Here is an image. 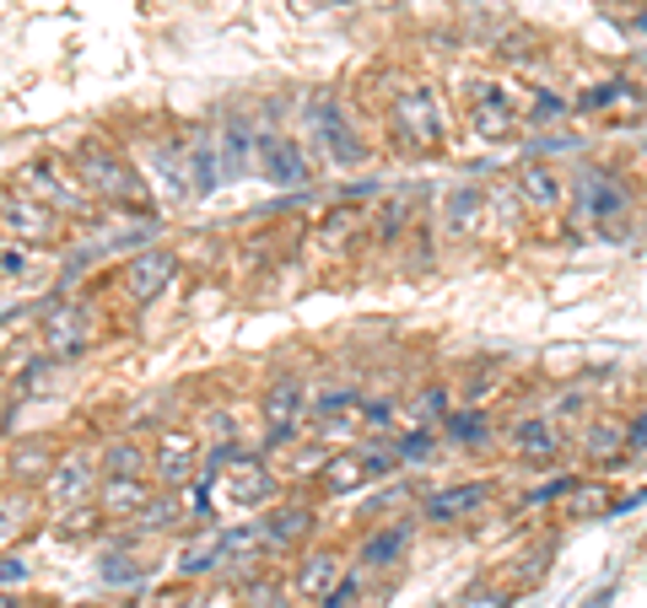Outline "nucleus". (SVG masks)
<instances>
[{"mask_svg":"<svg viewBox=\"0 0 647 608\" xmlns=\"http://www.w3.org/2000/svg\"><path fill=\"white\" fill-rule=\"evenodd\" d=\"M626 452H632V458H647V410H637V415L626 421Z\"/></svg>","mask_w":647,"mask_h":608,"instance_id":"nucleus-44","label":"nucleus"},{"mask_svg":"<svg viewBox=\"0 0 647 608\" xmlns=\"http://www.w3.org/2000/svg\"><path fill=\"white\" fill-rule=\"evenodd\" d=\"M200 463H205V436H200V431L168 426L157 441H151V474H157V485L162 490L194 485Z\"/></svg>","mask_w":647,"mask_h":608,"instance_id":"nucleus-4","label":"nucleus"},{"mask_svg":"<svg viewBox=\"0 0 647 608\" xmlns=\"http://www.w3.org/2000/svg\"><path fill=\"white\" fill-rule=\"evenodd\" d=\"M33 576V565H27V554H11V549H0V593H11V587H22Z\"/></svg>","mask_w":647,"mask_h":608,"instance_id":"nucleus-40","label":"nucleus"},{"mask_svg":"<svg viewBox=\"0 0 647 608\" xmlns=\"http://www.w3.org/2000/svg\"><path fill=\"white\" fill-rule=\"evenodd\" d=\"M0 275H27V248H0Z\"/></svg>","mask_w":647,"mask_h":608,"instance_id":"nucleus-46","label":"nucleus"},{"mask_svg":"<svg viewBox=\"0 0 647 608\" xmlns=\"http://www.w3.org/2000/svg\"><path fill=\"white\" fill-rule=\"evenodd\" d=\"M0 480H5V463H0ZM0 490H5V485H0Z\"/></svg>","mask_w":647,"mask_h":608,"instance_id":"nucleus-51","label":"nucleus"},{"mask_svg":"<svg viewBox=\"0 0 647 608\" xmlns=\"http://www.w3.org/2000/svg\"><path fill=\"white\" fill-rule=\"evenodd\" d=\"M582 480L578 474H556L550 485H534V490H523V501L518 506H550V501H567V495H578Z\"/></svg>","mask_w":647,"mask_h":608,"instance_id":"nucleus-36","label":"nucleus"},{"mask_svg":"<svg viewBox=\"0 0 647 608\" xmlns=\"http://www.w3.org/2000/svg\"><path fill=\"white\" fill-rule=\"evenodd\" d=\"M356 227H362V216H356V210H334V216H329V227L319 232V243H329V248H345V238H351Z\"/></svg>","mask_w":647,"mask_h":608,"instance_id":"nucleus-39","label":"nucleus"},{"mask_svg":"<svg viewBox=\"0 0 647 608\" xmlns=\"http://www.w3.org/2000/svg\"><path fill=\"white\" fill-rule=\"evenodd\" d=\"M92 334H98V323H92L87 302H65L44 312V351L49 356H81L92 345Z\"/></svg>","mask_w":647,"mask_h":608,"instance_id":"nucleus-14","label":"nucleus"},{"mask_svg":"<svg viewBox=\"0 0 647 608\" xmlns=\"http://www.w3.org/2000/svg\"><path fill=\"white\" fill-rule=\"evenodd\" d=\"M308 119H314V129H319V146L340 162V168H356V162H367V146L356 140V129H351V119L340 114V97H314L308 103Z\"/></svg>","mask_w":647,"mask_h":608,"instance_id":"nucleus-10","label":"nucleus"},{"mask_svg":"<svg viewBox=\"0 0 647 608\" xmlns=\"http://www.w3.org/2000/svg\"><path fill=\"white\" fill-rule=\"evenodd\" d=\"M443 431H449L453 447H486V441L497 436L491 415H486V410H475V404H464V410H449V415H443Z\"/></svg>","mask_w":647,"mask_h":608,"instance_id":"nucleus-28","label":"nucleus"},{"mask_svg":"<svg viewBox=\"0 0 647 608\" xmlns=\"http://www.w3.org/2000/svg\"><path fill=\"white\" fill-rule=\"evenodd\" d=\"M518 194H523V205H529V210H540V216H556V210H567V199H572V183L561 179L550 162H529V168L518 173Z\"/></svg>","mask_w":647,"mask_h":608,"instance_id":"nucleus-17","label":"nucleus"},{"mask_svg":"<svg viewBox=\"0 0 647 608\" xmlns=\"http://www.w3.org/2000/svg\"><path fill=\"white\" fill-rule=\"evenodd\" d=\"M469 124H475V135H480V140H513L523 119H518L513 97H508L497 81H480V87H475V97H469Z\"/></svg>","mask_w":647,"mask_h":608,"instance_id":"nucleus-15","label":"nucleus"},{"mask_svg":"<svg viewBox=\"0 0 647 608\" xmlns=\"http://www.w3.org/2000/svg\"><path fill=\"white\" fill-rule=\"evenodd\" d=\"M55 463H60V458H55V452H49L44 441H22V447L11 452V463H5V474H16L22 485H44V480L55 474Z\"/></svg>","mask_w":647,"mask_h":608,"instance_id":"nucleus-29","label":"nucleus"},{"mask_svg":"<svg viewBox=\"0 0 647 608\" xmlns=\"http://www.w3.org/2000/svg\"><path fill=\"white\" fill-rule=\"evenodd\" d=\"M319 480H324V490H329V495H340V490H356L362 480H373V469H367V458H362V447H356V452H340V458H329Z\"/></svg>","mask_w":647,"mask_h":608,"instance_id":"nucleus-31","label":"nucleus"},{"mask_svg":"<svg viewBox=\"0 0 647 608\" xmlns=\"http://www.w3.org/2000/svg\"><path fill=\"white\" fill-rule=\"evenodd\" d=\"M254 168H259V179L281 183V188H303V183H308V157H303V146H297L292 135H281V129H259Z\"/></svg>","mask_w":647,"mask_h":608,"instance_id":"nucleus-8","label":"nucleus"},{"mask_svg":"<svg viewBox=\"0 0 647 608\" xmlns=\"http://www.w3.org/2000/svg\"><path fill=\"white\" fill-rule=\"evenodd\" d=\"M275 469H270V458H259V452H243L232 469H227V495L238 501V506H264V501H275Z\"/></svg>","mask_w":647,"mask_h":608,"instance_id":"nucleus-19","label":"nucleus"},{"mask_svg":"<svg viewBox=\"0 0 647 608\" xmlns=\"http://www.w3.org/2000/svg\"><path fill=\"white\" fill-rule=\"evenodd\" d=\"M610 593H615V587H604V593H593V598H588V604H582V608H604V604H610Z\"/></svg>","mask_w":647,"mask_h":608,"instance_id":"nucleus-47","label":"nucleus"},{"mask_svg":"<svg viewBox=\"0 0 647 608\" xmlns=\"http://www.w3.org/2000/svg\"><path fill=\"white\" fill-rule=\"evenodd\" d=\"M356 598H362V571H345V576H340V587H334L329 598H319V608H351Z\"/></svg>","mask_w":647,"mask_h":608,"instance_id":"nucleus-42","label":"nucleus"},{"mask_svg":"<svg viewBox=\"0 0 647 608\" xmlns=\"http://www.w3.org/2000/svg\"><path fill=\"white\" fill-rule=\"evenodd\" d=\"M98 517H103V506H98V501H87V506H70V512H60V534L81 539V534H92V528H98Z\"/></svg>","mask_w":647,"mask_h":608,"instance_id":"nucleus-38","label":"nucleus"},{"mask_svg":"<svg viewBox=\"0 0 647 608\" xmlns=\"http://www.w3.org/2000/svg\"><path fill=\"white\" fill-rule=\"evenodd\" d=\"M0 436H5V415H0Z\"/></svg>","mask_w":647,"mask_h":608,"instance_id":"nucleus-50","label":"nucleus"},{"mask_svg":"<svg viewBox=\"0 0 647 608\" xmlns=\"http://www.w3.org/2000/svg\"><path fill=\"white\" fill-rule=\"evenodd\" d=\"M421 410H427V415H449V388H443V382H432V388L421 393Z\"/></svg>","mask_w":647,"mask_h":608,"instance_id":"nucleus-45","label":"nucleus"},{"mask_svg":"<svg viewBox=\"0 0 647 608\" xmlns=\"http://www.w3.org/2000/svg\"><path fill=\"white\" fill-rule=\"evenodd\" d=\"M76 608H92V604H76Z\"/></svg>","mask_w":647,"mask_h":608,"instance_id":"nucleus-52","label":"nucleus"},{"mask_svg":"<svg viewBox=\"0 0 647 608\" xmlns=\"http://www.w3.org/2000/svg\"><path fill=\"white\" fill-rule=\"evenodd\" d=\"M0 232L16 238L22 248H33V243H55L60 221H55V210L38 205L33 194H22V188H0Z\"/></svg>","mask_w":647,"mask_h":608,"instance_id":"nucleus-7","label":"nucleus"},{"mask_svg":"<svg viewBox=\"0 0 647 608\" xmlns=\"http://www.w3.org/2000/svg\"><path fill=\"white\" fill-rule=\"evenodd\" d=\"M76 183L87 188V199L146 210V183L125 162V151L109 146V140H81V151H76Z\"/></svg>","mask_w":647,"mask_h":608,"instance_id":"nucleus-1","label":"nucleus"},{"mask_svg":"<svg viewBox=\"0 0 647 608\" xmlns=\"http://www.w3.org/2000/svg\"><path fill=\"white\" fill-rule=\"evenodd\" d=\"M254 140H259V129L249 119H232L216 135V146H222V173H227V179H243V173L254 168Z\"/></svg>","mask_w":647,"mask_h":608,"instance_id":"nucleus-24","label":"nucleus"},{"mask_svg":"<svg viewBox=\"0 0 647 608\" xmlns=\"http://www.w3.org/2000/svg\"><path fill=\"white\" fill-rule=\"evenodd\" d=\"M632 92H637V87L615 76V81H599V87L578 92V103H572V108H578V114H604V108H615V103H632Z\"/></svg>","mask_w":647,"mask_h":608,"instance_id":"nucleus-34","label":"nucleus"},{"mask_svg":"<svg viewBox=\"0 0 647 608\" xmlns=\"http://www.w3.org/2000/svg\"><path fill=\"white\" fill-rule=\"evenodd\" d=\"M453 608H513V593L508 587H491V582H475Z\"/></svg>","mask_w":647,"mask_h":608,"instance_id":"nucleus-37","label":"nucleus"},{"mask_svg":"<svg viewBox=\"0 0 647 608\" xmlns=\"http://www.w3.org/2000/svg\"><path fill=\"white\" fill-rule=\"evenodd\" d=\"M572 216L588 221V227H604V221H621L626 210H632V188L621 173H610V168H599V162H588L572 173Z\"/></svg>","mask_w":647,"mask_h":608,"instance_id":"nucleus-2","label":"nucleus"},{"mask_svg":"<svg viewBox=\"0 0 647 608\" xmlns=\"http://www.w3.org/2000/svg\"><path fill=\"white\" fill-rule=\"evenodd\" d=\"M394 129H399L405 140L438 146V140L449 135V114H443L438 92H432V87H405V92H394Z\"/></svg>","mask_w":647,"mask_h":608,"instance_id":"nucleus-6","label":"nucleus"},{"mask_svg":"<svg viewBox=\"0 0 647 608\" xmlns=\"http://www.w3.org/2000/svg\"><path fill=\"white\" fill-rule=\"evenodd\" d=\"M345 410H362V393H356V388H345V382H319V388H308V415H314V421L345 415Z\"/></svg>","mask_w":647,"mask_h":608,"instance_id":"nucleus-30","label":"nucleus"},{"mask_svg":"<svg viewBox=\"0 0 647 608\" xmlns=\"http://www.w3.org/2000/svg\"><path fill=\"white\" fill-rule=\"evenodd\" d=\"M491 495H497L491 480H458V485H443V490H432V495L421 501V523H443V528H453V523L475 517Z\"/></svg>","mask_w":647,"mask_h":608,"instance_id":"nucleus-13","label":"nucleus"},{"mask_svg":"<svg viewBox=\"0 0 647 608\" xmlns=\"http://www.w3.org/2000/svg\"><path fill=\"white\" fill-rule=\"evenodd\" d=\"M567 114V103L556 97V92H534V103H529V119L534 124H556Z\"/></svg>","mask_w":647,"mask_h":608,"instance_id":"nucleus-43","label":"nucleus"},{"mask_svg":"<svg viewBox=\"0 0 647 608\" xmlns=\"http://www.w3.org/2000/svg\"><path fill=\"white\" fill-rule=\"evenodd\" d=\"M38 517V501H33V490L11 485L0 490V549H11L22 534H27V523Z\"/></svg>","mask_w":647,"mask_h":608,"instance_id":"nucleus-27","label":"nucleus"},{"mask_svg":"<svg viewBox=\"0 0 647 608\" xmlns=\"http://www.w3.org/2000/svg\"><path fill=\"white\" fill-rule=\"evenodd\" d=\"M637 27H643V33H647V11H643V16H637Z\"/></svg>","mask_w":647,"mask_h":608,"instance_id":"nucleus-49","label":"nucleus"},{"mask_svg":"<svg viewBox=\"0 0 647 608\" xmlns=\"http://www.w3.org/2000/svg\"><path fill=\"white\" fill-rule=\"evenodd\" d=\"M508 447H513V458H523V463H550L561 452V431H556L550 415H529V421H518L508 431Z\"/></svg>","mask_w":647,"mask_h":608,"instance_id":"nucleus-20","label":"nucleus"},{"mask_svg":"<svg viewBox=\"0 0 647 608\" xmlns=\"http://www.w3.org/2000/svg\"><path fill=\"white\" fill-rule=\"evenodd\" d=\"M340 576H345V560H340L334 549H314V554H303L292 587H297L308 604H319V598H329V593L340 587Z\"/></svg>","mask_w":647,"mask_h":608,"instance_id":"nucleus-21","label":"nucleus"},{"mask_svg":"<svg viewBox=\"0 0 647 608\" xmlns=\"http://www.w3.org/2000/svg\"><path fill=\"white\" fill-rule=\"evenodd\" d=\"M92 480H103V469H92V458H87L81 447H70L60 463H55V474L44 480V495H49L55 512H70V506L98 501V485H92Z\"/></svg>","mask_w":647,"mask_h":608,"instance_id":"nucleus-9","label":"nucleus"},{"mask_svg":"<svg viewBox=\"0 0 647 608\" xmlns=\"http://www.w3.org/2000/svg\"><path fill=\"white\" fill-rule=\"evenodd\" d=\"M98 469H103V480H146L151 474V447L140 436H114L103 447Z\"/></svg>","mask_w":647,"mask_h":608,"instance_id":"nucleus-23","label":"nucleus"},{"mask_svg":"<svg viewBox=\"0 0 647 608\" xmlns=\"http://www.w3.org/2000/svg\"><path fill=\"white\" fill-rule=\"evenodd\" d=\"M243 608H286L281 582H243Z\"/></svg>","mask_w":647,"mask_h":608,"instance_id":"nucleus-41","label":"nucleus"},{"mask_svg":"<svg viewBox=\"0 0 647 608\" xmlns=\"http://www.w3.org/2000/svg\"><path fill=\"white\" fill-rule=\"evenodd\" d=\"M0 608H22V604H16V598H11V593H0Z\"/></svg>","mask_w":647,"mask_h":608,"instance_id":"nucleus-48","label":"nucleus"},{"mask_svg":"<svg viewBox=\"0 0 647 608\" xmlns=\"http://www.w3.org/2000/svg\"><path fill=\"white\" fill-rule=\"evenodd\" d=\"M179 162H184V183H190L194 199H205L216 183H222V162H216V135L211 129H190L184 146H179Z\"/></svg>","mask_w":647,"mask_h":608,"instance_id":"nucleus-16","label":"nucleus"},{"mask_svg":"<svg viewBox=\"0 0 647 608\" xmlns=\"http://www.w3.org/2000/svg\"><path fill=\"white\" fill-rule=\"evenodd\" d=\"M388 441H394V458H399V463H427V458L438 452V436H432V426L399 431V436H388Z\"/></svg>","mask_w":647,"mask_h":608,"instance_id":"nucleus-35","label":"nucleus"},{"mask_svg":"<svg viewBox=\"0 0 647 608\" xmlns=\"http://www.w3.org/2000/svg\"><path fill=\"white\" fill-rule=\"evenodd\" d=\"M410 544H416V523H410V512H405V517H394V523L373 528V534L362 539V571H394Z\"/></svg>","mask_w":647,"mask_h":608,"instance_id":"nucleus-18","label":"nucleus"},{"mask_svg":"<svg viewBox=\"0 0 647 608\" xmlns=\"http://www.w3.org/2000/svg\"><path fill=\"white\" fill-rule=\"evenodd\" d=\"M582 458L599 463V469L632 458V452H626V426H621V421H593V426L582 431Z\"/></svg>","mask_w":647,"mask_h":608,"instance_id":"nucleus-25","label":"nucleus"},{"mask_svg":"<svg viewBox=\"0 0 647 608\" xmlns=\"http://www.w3.org/2000/svg\"><path fill=\"white\" fill-rule=\"evenodd\" d=\"M22 194H33L38 205H49L55 216H76V221H87V210H92V199H87V188L76 179H60L49 162H33L27 173H22V183H16Z\"/></svg>","mask_w":647,"mask_h":608,"instance_id":"nucleus-11","label":"nucleus"},{"mask_svg":"<svg viewBox=\"0 0 647 608\" xmlns=\"http://www.w3.org/2000/svg\"><path fill=\"white\" fill-rule=\"evenodd\" d=\"M103 582L109 587H140L146 582V565L135 560V539H120V544L103 554Z\"/></svg>","mask_w":647,"mask_h":608,"instance_id":"nucleus-32","label":"nucleus"},{"mask_svg":"<svg viewBox=\"0 0 647 608\" xmlns=\"http://www.w3.org/2000/svg\"><path fill=\"white\" fill-rule=\"evenodd\" d=\"M259 410H264V441H259V458H270L275 447H292L303 441V415H308V388L297 377H275L264 393H259Z\"/></svg>","mask_w":647,"mask_h":608,"instance_id":"nucleus-3","label":"nucleus"},{"mask_svg":"<svg viewBox=\"0 0 647 608\" xmlns=\"http://www.w3.org/2000/svg\"><path fill=\"white\" fill-rule=\"evenodd\" d=\"M480 205H486V194H480V188H453L449 205H443V227H449L453 238L475 232V221H480Z\"/></svg>","mask_w":647,"mask_h":608,"instance_id":"nucleus-33","label":"nucleus"},{"mask_svg":"<svg viewBox=\"0 0 647 608\" xmlns=\"http://www.w3.org/2000/svg\"><path fill=\"white\" fill-rule=\"evenodd\" d=\"M227 565V534L222 528H211V534H200L184 554H179V576L194 582V576H211V571H222Z\"/></svg>","mask_w":647,"mask_h":608,"instance_id":"nucleus-26","label":"nucleus"},{"mask_svg":"<svg viewBox=\"0 0 647 608\" xmlns=\"http://www.w3.org/2000/svg\"><path fill=\"white\" fill-rule=\"evenodd\" d=\"M98 506L109 523H135L151 506V480H98Z\"/></svg>","mask_w":647,"mask_h":608,"instance_id":"nucleus-22","label":"nucleus"},{"mask_svg":"<svg viewBox=\"0 0 647 608\" xmlns=\"http://www.w3.org/2000/svg\"><path fill=\"white\" fill-rule=\"evenodd\" d=\"M173 275H179V253L173 248H140V253H129L120 264V291H125V302L151 307L173 286Z\"/></svg>","mask_w":647,"mask_h":608,"instance_id":"nucleus-5","label":"nucleus"},{"mask_svg":"<svg viewBox=\"0 0 647 608\" xmlns=\"http://www.w3.org/2000/svg\"><path fill=\"white\" fill-rule=\"evenodd\" d=\"M319 534V512L308 501H286L275 506L264 523H259V539H264V554H292L297 544H308Z\"/></svg>","mask_w":647,"mask_h":608,"instance_id":"nucleus-12","label":"nucleus"}]
</instances>
